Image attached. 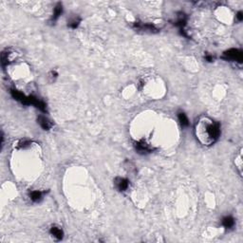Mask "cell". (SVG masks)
I'll return each instance as SVG.
<instances>
[{"instance_id": "6da1fadb", "label": "cell", "mask_w": 243, "mask_h": 243, "mask_svg": "<svg viewBox=\"0 0 243 243\" xmlns=\"http://www.w3.org/2000/svg\"><path fill=\"white\" fill-rule=\"evenodd\" d=\"M220 128L217 123L207 117H201L196 124V135L199 140L205 145H211L219 139Z\"/></svg>"}, {"instance_id": "7a4b0ae2", "label": "cell", "mask_w": 243, "mask_h": 243, "mask_svg": "<svg viewBox=\"0 0 243 243\" xmlns=\"http://www.w3.org/2000/svg\"><path fill=\"white\" fill-rule=\"evenodd\" d=\"M224 57L226 59H229V60H234V61H241L242 59V54H241V52L237 49H235V48H232L228 50L224 53Z\"/></svg>"}, {"instance_id": "3957f363", "label": "cell", "mask_w": 243, "mask_h": 243, "mask_svg": "<svg viewBox=\"0 0 243 243\" xmlns=\"http://www.w3.org/2000/svg\"><path fill=\"white\" fill-rule=\"evenodd\" d=\"M115 185L120 191H125L129 186V182L124 178H115Z\"/></svg>"}, {"instance_id": "277c9868", "label": "cell", "mask_w": 243, "mask_h": 243, "mask_svg": "<svg viewBox=\"0 0 243 243\" xmlns=\"http://www.w3.org/2000/svg\"><path fill=\"white\" fill-rule=\"evenodd\" d=\"M38 123L39 124L43 127L44 129H49L50 127L52 126V124L49 122L48 119H47L46 117H43V116H40L38 118Z\"/></svg>"}, {"instance_id": "5b68a950", "label": "cell", "mask_w": 243, "mask_h": 243, "mask_svg": "<svg viewBox=\"0 0 243 243\" xmlns=\"http://www.w3.org/2000/svg\"><path fill=\"white\" fill-rule=\"evenodd\" d=\"M50 234L52 235V237H54L57 239H61L63 237V231L58 228V227H52L50 228Z\"/></svg>"}, {"instance_id": "8992f818", "label": "cell", "mask_w": 243, "mask_h": 243, "mask_svg": "<svg viewBox=\"0 0 243 243\" xmlns=\"http://www.w3.org/2000/svg\"><path fill=\"white\" fill-rule=\"evenodd\" d=\"M135 147H136V149H137L139 152H140V153H146V152H149V151H150L149 146H148L145 143H136Z\"/></svg>"}, {"instance_id": "52a82bcc", "label": "cell", "mask_w": 243, "mask_h": 243, "mask_svg": "<svg viewBox=\"0 0 243 243\" xmlns=\"http://www.w3.org/2000/svg\"><path fill=\"white\" fill-rule=\"evenodd\" d=\"M222 224H223V226L225 227V228H227V229H230V228H232L234 225H235V220H234V219L232 216H226V217H224L223 219V220H222Z\"/></svg>"}, {"instance_id": "ba28073f", "label": "cell", "mask_w": 243, "mask_h": 243, "mask_svg": "<svg viewBox=\"0 0 243 243\" xmlns=\"http://www.w3.org/2000/svg\"><path fill=\"white\" fill-rule=\"evenodd\" d=\"M42 195H43L42 192H40V191H33L31 194V199L33 201H39L42 199Z\"/></svg>"}, {"instance_id": "9c48e42d", "label": "cell", "mask_w": 243, "mask_h": 243, "mask_svg": "<svg viewBox=\"0 0 243 243\" xmlns=\"http://www.w3.org/2000/svg\"><path fill=\"white\" fill-rule=\"evenodd\" d=\"M61 14H62V5H61V4H58V5L55 7V9H54L52 19H53V20H56V19L59 17V15H61Z\"/></svg>"}, {"instance_id": "30bf717a", "label": "cell", "mask_w": 243, "mask_h": 243, "mask_svg": "<svg viewBox=\"0 0 243 243\" xmlns=\"http://www.w3.org/2000/svg\"><path fill=\"white\" fill-rule=\"evenodd\" d=\"M178 120H180L181 124H182L183 126L188 125V119H187L186 115H185L184 113H180V114H178Z\"/></svg>"}, {"instance_id": "8fae6325", "label": "cell", "mask_w": 243, "mask_h": 243, "mask_svg": "<svg viewBox=\"0 0 243 243\" xmlns=\"http://www.w3.org/2000/svg\"><path fill=\"white\" fill-rule=\"evenodd\" d=\"M79 22H80V20H78V19H73L72 21L69 22V27L75 29L79 25Z\"/></svg>"}, {"instance_id": "7c38bea8", "label": "cell", "mask_w": 243, "mask_h": 243, "mask_svg": "<svg viewBox=\"0 0 243 243\" xmlns=\"http://www.w3.org/2000/svg\"><path fill=\"white\" fill-rule=\"evenodd\" d=\"M242 17H243V16H242V12H241V11H239L238 14H237V18H238V20H240V21H241V20H242Z\"/></svg>"}]
</instances>
